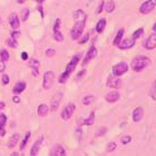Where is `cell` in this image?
I'll return each mask as SVG.
<instances>
[{
    "label": "cell",
    "mask_w": 156,
    "mask_h": 156,
    "mask_svg": "<svg viewBox=\"0 0 156 156\" xmlns=\"http://www.w3.org/2000/svg\"><path fill=\"white\" fill-rule=\"evenodd\" d=\"M80 60H81V54H76V55H74V57L71 59V61H70V62L68 63V66H66V71H64V72L60 75V78H59V83L63 84L68 81V79L70 78L71 73L74 72L75 68H76V66L79 64Z\"/></svg>",
    "instance_id": "obj_1"
},
{
    "label": "cell",
    "mask_w": 156,
    "mask_h": 156,
    "mask_svg": "<svg viewBox=\"0 0 156 156\" xmlns=\"http://www.w3.org/2000/svg\"><path fill=\"white\" fill-rule=\"evenodd\" d=\"M151 64V59L150 58L145 57V55H138L135 57L131 61V68H132L133 71L135 72H141L144 69H146L147 66Z\"/></svg>",
    "instance_id": "obj_2"
},
{
    "label": "cell",
    "mask_w": 156,
    "mask_h": 156,
    "mask_svg": "<svg viewBox=\"0 0 156 156\" xmlns=\"http://www.w3.org/2000/svg\"><path fill=\"white\" fill-rule=\"evenodd\" d=\"M85 23H87V20H76V22L71 29V38L73 40H79L81 38L84 28H85Z\"/></svg>",
    "instance_id": "obj_3"
},
{
    "label": "cell",
    "mask_w": 156,
    "mask_h": 156,
    "mask_svg": "<svg viewBox=\"0 0 156 156\" xmlns=\"http://www.w3.org/2000/svg\"><path fill=\"white\" fill-rule=\"evenodd\" d=\"M156 8V0H145L140 6V12L142 15H150Z\"/></svg>",
    "instance_id": "obj_4"
},
{
    "label": "cell",
    "mask_w": 156,
    "mask_h": 156,
    "mask_svg": "<svg viewBox=\"0 0 156 156\" xmlns=\"http://www.w3.org/2000/svg\"><path fill=\"white\" fill-rule=\"evenodd\" d=\"M127 71H129V64L126 62H119L112 68V74H114L115 76H122Z\"/></svg>",
    "instance_id": "obj_5"
},
{
    "label": "cell",
    "mask_w": 156,
    "mask_h": 156,
    "mask_svg": "<svg viewBox=\"0 0 156 156\" xmlns=\"http://www.w3.org/2000/svg\"><path fill=\"white\" fill-rule=\"evenodd\" d=\"M54 79H55V74L53 71H47L43 74V89L44 90H50L53 87Z\"/></svg>",
    "instance_id": "obj_6"
},
{
    "label": "cell",
    "mask_w": 156,
    "mask_h": 156,
    "mask_svg": "<svg viewBox=\"0 0 156 156\" xmlns=\"http://www.w3.org/2000/svg\"><path fill=\"white\" fill-rule=\"evenodd\" d=\"M75 108H76L75 104H73V103H69L66 108H63V111L61 112V119H62L63 121H69L70 119L72 117L73 113H74Z\"/></svg>",
    "instance_id": "obj_7"
},
{
    "label": "cell",
    "mask_w": 156,
    "mask_h": 156,
    "mask_svg": "<svg viewBox=\"0 0 156 156\" xmlns=\"http://www.w3.org/2000/svg\"><path fill=\"white\" fill-rule=\"evenodd\" d=\"M122 80L120 76H115L114 74H110L108 78V82H106V87H113V89H120L122 87Z\"/></svg>",
    "instance_id": "obj_8"
},
{
    "label": "cell",
    "mask_w": 156,
    "mask_h": 156,
    "mask_svg": "<svg viewBox=\"0 0 156 156\" xmlns=\"http://www.w3.org/2000/svg\"><path fill=\"white\" fill-rule=\"evenodd\" d=\"M60 26H61V19L58 18L53 26V38L57 42H63V40H64V37H63V34L60 31Z\"/></svg>",
    "instance_id": "obj_9"
},
{
    "label": "cell",
    "mask_w": 156,
    "mask_h": 156,
    "mask_svg": "<svg viewBox=\"0 0 156 156\" xmlns=\"http://www.w3.org/2000/svg\"><path fill=\"white\" fill-rule=\"evenodd\" d=\"M96 55H98V49H96L95 47H91V48L89 49V51L87 52V54H85L83 61H82V66H87V63L95 59Z\"/></svg>",
    "instance_id": "obj_10"
},
{
    "label": "cell",
    "mask_w": 156,
    "mask_h": 156,
    "mask_svg": "<svg viewBox=\"0 0 156 156\" xmlns=\"http://www.w3.org/2000/svg\"><path fill=\"white\" fill-rule=\"evenodd\" d=\"M136 43V40L133 39L132 37L131 38H126V39H122V41L120 42V44L117 45V48L121 49V50H127V49L133 48Z\"/></svg>",
    "instance_id": "obj_11"
},
{
    "label": "cell",
    "mask_w": 156,
    "mask_h": 156,
    "mask_svg": "<svg viewBox=\"0 0 156 156\" xmlns=\"http://www.w3.org/2000/svg\"><path fill=\"white\" fill-rule=\"evenodd\" d=\"M62 96H63L62 92H57V93L53 95V98L51 99V111L52 112L57 111V108H59V105H60V103H61Z\"/></svg>",
    "instance_id": "obj_12"
},
{
    "label": "cell",
    "mask_w": 156,
    "mask_h": 156,
    "mask_svg": "<svg viewBox=\"0 0 156 156\" xmlns=\"http://www.w3.org/2000/svg\"><path fill=\"white\" fill-rule=\"evenodd\" d=\"M144 116V108H142V106H137V108H134V111L132 113V119H133V122H141L142 119Z\"/></svg>",
    "instance_id": "obj_13"
},
{
    "label": "cell",
    "mask_w": 156,
    "mask_h": 156,
    "mask_svg": "<svg viewBox=\"0 0 156 156\" xmlns=\"http://www.w3.org/2000/svg\"><path fill=\"white\" fill-rule=\"evenodd\" d=\"M144 47L146 50H153L154 48H156V32H153L147 38L144 43Z\"/></svg>",
    "instance_id": "obj_14"
},
{
    "label": "cell",
    "mask_w": 156,
    "mask_h": 156,
    "mask_svg": "<svg viewBox=\"0 0 156 156\" xmlns=\"http://www.w3.org/2000/svg\"><path fill=\"white\" fill-rule=\"evenodd\" d=\"M50 155H51V156H66V150L63 148V146L61 144H54L53 147L51 148Z\"/></svg>",
    "instance_id": "obj_15"
},
{
    "label": "cell",
    "mask_w": 156,
    "mask_h": 156,
    "mask_svg": "<svg viewBox=\"0 0 156 156\" xmlns=\"http://www.w3.org/2000/svg\"><path fill=\"white\" fill-rule=\"evenodd\" d=\"M121 98V94L119 91L114 90V91H111V92H108L106 95H105V101L108 103H115L116 101H119Z\"/></svg>",
    "instance_id": "obj_16"
},
{
    "label": "cell",
    "mask_w": 156,
    "mask_h": 156,
    "mask_svg": "<svg viewBox=\"0 0 156 156\" xmlns=\"http://www.w3.org/2000/svg\"><path fill=\"white\" fill-rule=\"evenodd\" d=\"M9 23H10V26H11V28L13 29V30H17V29H19V27H20V19H19V17H18V15H17V13L12 12L11 15H10Z\"/></svg>",
    "instance_id": "obj_17"
},
{
    "label": "cell",
    "mask_w": 156,
    "mask_h": 156,
    "mask_svg": "<svg viewBox=\"0 0 156 156\" xmlns=\"http://www.w3.org/2000/svg\"><path fill=\"white\" fill-rule=\"evenodd\" d=\"M26 87H27V84H26V82L24 81H19L16 83L15 87H13V93L15 94H21L22 92H23L24 90H26Z\"/></svg>",
    "instance_id": "obj_18"
},
{
    "label": "cell",
    "mask_w": 156,
    "mask_h": 156,
    "mask_svg": "<svg viewBox=\"0 0 156 156\" xmlns=\"http://www.w3.org/2000/svg\"><path fill=\"white\" fill-rule=\"evenodd\" d=\"M94 122H95V112H91L90 115L87 119L85 120H82L81 121V125H87V126H91L93 125Z\"/></svg>",
    "instance_id": "obj_19"
},
{
    "label": "cell",
    "mask_w": 156,
    "mask_h": 156,
    "mask_svg": "<svg viewBox=\"0 0 156 156\" xmlns=\"http://www.w3.org/2000/svg\"><path fill=\"white\" fill-rule=\"evenodd\" d=\"M124 32H125V30H124V28H121L120 30L117 31L116 36H115L114 40H113V45H114V47H117V45L120 44V42L122 41V39H123Z\"/></svg>",
    "instance_id": "obj_20"
},
{
    "label": "cell",
    "mask_w": 156,
    "mask_h": 156,
    "mask_svg": "<svg viewBox=\"0 0 156 156\" xmlns=\"http://www.w3.org/2000/svg\"><path fill=\"white\" fill-rule=\"evenodd\" d=\"M105 27H106V19L105 18L100 19V20L98 21V23H96L95 31L98 33H102L103 31L105 30Z\"/></svg>",
    "instance_id": "obj_21"
},
{
    "label": "cell",
    "mask_w": 156,
    "mask_h": 156,
    "mask_svg": "<svg viewBox=\"0 0 156 156\" xmlns=\"http://www.w3.org/2000/svg\"><path fill=\"white\" fill-rule=\"evenodd\" d=\"M41 143H42V138L41 140H38V141L33 144L32 148H31V152H30V155L31 156H36L38 155V153H39V150L40 147H41Z\"/></svg>",
    "instance_id": "obj_22"
},
{
    "label": "cell",
    "mask_w": 156,
    "mask_h": 156,
    "mask_svg": "<svg viewBox=\"0 0 156 156\" xmlns=\"http://www.w3.org/2000/svg\"><path fill=\"white\" fill-rule=\"evenodd\" d=\"M73 18L75 20H87V15L82 9H78L73 13Z\"/></svg>",
    "instance_id": "obj_23"
},
{
    "label": "cell",
    "mask_w": 156,
    "mask_h": 156,
    "mask_svg": "<svg viewBox=\"0 0 156 156\" xmlns=\"http://www.w3.org/2000/svg\"><path fill=\"white\" fill-rule=\"evenodd\" d=\"M19 134H13V135L10 137V140H9V142H8V147L9 148H12V147H15L16 145H17V143H18V141H19Z\"/></svg>",
    "instance_id": "obj_24"
},
{
    "label": "cell",
    "mask_w": 156,
    "mask_h": 156,
    "mask_svg": "<svg viewBox=\"0 0 156 156\" xmlns=\"http://www.w3.org/2000/svg\"><path fill=\"white\" fill-rule=\"evenodd\" d=\"M48 113H49L48 105H45V104L39 105V108H38V115H39V116H45Z\"/></svg>",
    "instance_id": "obj_25"
},
{
    "label": "cell",
    "mask_w": 156,
    "mask_h": 156,
    "mask_svg": "<svg viewBox=\"0 0 156 156\" xmlns=\"http://www.w3.org/2000/svg\"><path fill=\"white\" fill-rule=\"evenodd\" d=\"M115 7H116L115 6V2L113 0H111V1H108V2H106L104 5V9L108 13H112L115 10Z\"/></svg>",
    "instance_id": "obj_26"
},
{
    "label": "cell",
    "mask_w": 156,
    "mask_h": 156,
    "mask_svg": "<svg viewBox=\"0 0 156 156\" xmlns=\"http://www.w3.org/2000/svg\"><path fill=\"white\" fill-rule=\"evenodd\" d=\"M94 100H95V96L94 95H87L82 99V103L84 105H90L94 102Z\"/></svg>",
    "instance_id": "obj_27"
},
{
    "label": "cell",
    "mask_w": 156,
    "mask_h": 156,
    "mask_svg": "<svg viewBox=\"0 0 156 156\" xmlns=\"http://www.w3.org/2000/svg\"><path fill=\"white\" fill-rule=\"evenodd\" d=\"M143 34H144V28H138L137 30H135L134 32H133L132 38H133V39L137 40V39H140Z\"/></svg>",
    "instance_id": "obj_28"
},
{
    "label": "cell",
    "mask_w": 156,
    "mask_h": 156,
    "mask_svg": "<svg viewBox=\"0 0 156 156\" xmlns=\"http://www.w3.org/2000/svg\"><path fill=\"white\" fill-rule=\"evenodd\" d=\"M150 96L151 99L154 100V101H156V80L153 82V84H152V87H151L150 90Z\"/></svg>",
    "instance_id": "obj_29"
},
{
    "label": "cell",
    "mask_w": 156,
    "mask_h": 156,
    "mask_svg": "<svg viewBox=\"0 0 156 156\" xmlns=\"http://www.w3.org/2000/svg\"><path fill=\"white\" fill-rule=\"evenodd\" d=\"M9 58H10L9 53H8V51H7L6 49H1V50H0V59H1V60L6 62V61L9 60Z\"/></svg>",
    "instance_id": "obj_30"
},
{
    "label": "cell",
    "mask_w": 156,
    "mask_h": 156,
    "mask_svg": "<svg viewBox=\"0 0 156 156\" xmlns=\"http://www.w3.org/2000/svg\"><path fill=\"white\" fill-rule=\"evenodd\" d=\"M29 16H30V11L28 8H24V9L21 10V21H27Z\"/></svg>",
    "instance_id": "obj_31"
},
{
    "label": "cell",
    "mask_w": 156,
    "mask_h": 156,
    "mask_svg": "<svg viewBox=\"0 0 156 156\" xmlns=\"http://www.w3.org/2000/svg\"><path fill=\"white\" fill-rule=\"evenodd\" d=\"M30 136H31V133L30 132H27V133H26V135H24V138L22 140V142H21L20 150H23L24 147H26V145H27V143H28V141H29Z\"/></svg>",
    "instance_id": "obj_32"
},
{
    "label": "cell",
    "mask_w": 156,
    "mask_h": 156,
    "mask_svg": "<svg viewBox=\"0 0 156 156\" xmlns=\"http://www.w3.org/2000/svg\"><path fill=\"white\" fill-rule=\"evenodd\" d=\"M7 123V116L3 113H0V129H3Z\"/></svg>",
    "instance_id": "obj_33"
},
{
    "label": "cell",
    "mask_w": 156,
    "mask_h": 156,
    "mask_svg": "<svg viewBox=\"0 0 156 156\" xmlns=\"http://www.w3.org/2000/svg\"><path fill=\"white\" fill-rule=\"evenodd\" d=\"M29 66H30L31 69H39L40 66V62L36 59H30L29 61Z\"/></svg>",
    "instance_id": "obj_34"
},
{
    "label": "cell",
    "mask_w": 156,
    "mask_h": 156,
    "mask_svg": "<svg viewBox=\"0 0 156 156\" xmlns=\"http://www.w3.org/2000/svg\"><path fill=\"white\" fill-rule=\"evenodd\" d=\"M7 44L9 45L10 48L16 49L17 47H18V41H17L16 39H13V38H9V39L7 40Z\"/></svg>",
    "instance_id": "obj_35"
},
{
    "label": "cell",
    "mask_w": 156,
    "mask_h": 156,
    "mask_svg": "<svg viewBox=\"0 0 156 156\" xmlns=\"http://www.w3.org/2000/svg\"><path fill=\"white\" fill-rule=\"evenodd\" d=\"M106 132H108V129H106L105 126H102V127H100V129L95 132V136H96V137H100V136H104Z\"/></svg>",
    "instance_id": "obj_36"
},
{
    "label": "cell",
    "mask_w": 156,
    "mask_h": 156,
    "mask_svg": "<svg viewBox=\"0 0 156 156\" xmlns=\"http://www.w3.org/2000/svg\"><path fill=\"white\" fill-rule=\"evenodd\" d=\"M116 147H117V145L115 142H110L108 144V146H106V151L111 153V152H114V151L116 150Z\"/></svg>",
    "instance_id": "obj_37"
},
{
    "label": "cell",
    "mask_w": 156,
    "mask_h": 156,
    "mask_svg": "<svg viewBox=\"0 0 156 156\" xmlns=\"http://www.w3.org/2000/svg\"><path fill=\"white\" fill-rule=\"evenodd\" d=\"M131 141H132V137H131L129 135H124V136H122V137H121V143H122V144H124V145L131 143Z\"/></svg>",
    "instance_id": "obj_38"
},
{
    "label": "cell",
    "mask_w": 156,
    "mask_h": 156,
    "mask_svg": "<svg viewBox=\"0 0 156 156\" xmlns=\"http://www.w3.org/2000/svg\"><path fill=\"white\" fill-rule=\"evenodd\" d=\"M89 39H90V33H85L83 38H81V39L79 40V44H84V43H87V42L89 41Z\"/></svg>",
    "instance_id": "obj_39"
},
{
    "label": "cell",
    "mask_w": 156,
    "mask_h": 156,
    "mask_svg": "<svg viewBox=\"0 0 156 156\" xmlns=\"http://www.w3.org/2000/svg\"><path fill=\"white\" fill-rule=\"evenodd\" d=\"M104 5H105V1H104V0L100 1L99 6H98V9H96V13H98V15H100V13H101V12L103 11V9H104Z\"/></svg>",
    "instance_id": "obj_40"
},
{
    "label": "cell",
    "mask_w": 156,
    "mask_h": 156,
    "mask_svg": "<svg viewBox=\"0 0 156 156\" xmlns=\"http://www.w3.org/2000/svg\"><path fill=\"white\" fill-rule=\"evenodd\" d=\"M10 34H11V38H13V39L17 40L19 37L21 36V32H20V31H18V30H12Z\"/></svg>",
    "instance_id": "obj_41"
},
{
    "label": "cell",
    "mask_w": 156,
    "mask_h": 156,
    "mask_svg": "<svg viewBox=\"0 0 156 156\" xmlns=\"http://www.w3.org/2000/svg\"><path fill=\"white\" fill-rule=\"evenodd\" d=\"M45 54H47V57L52 58V57H54V54H55V50H54V49H48V50L45 51Z\"/></svg>",
    "instance_id": "obj_42"
},
{
    "label": "cell",
    "mask_w": 156,
    "mask_h": 156,
    "mask_svg": "<svg viewBox=\"0 0 156 156\" xmlns=\"http://www.w3.org/2000/svg\"><path fill=\"white\" fill-rule=\"evenodd\" d=\"M75 135H76V137H78L79 141H81V136H82V129H81V127H78V129L75 131Z\"/></svg>",
    "instance_id": "obj_43"
},
{
    "label": "cell",
    "mask_w": 156,
    "mask_h": 156,
    "mask_svg": "<svg viewBox=\"0 0 156 156\" xmlns=\"http://www.w3.org/2000/svg\"><path fill=\"white\" fill-rule=\"evenodd\" d=\"M9 83V76L7 74H3L2 75V84L3 85H7V84Z\"/></svg>",
    "instance_id": "obj_44"
},
{
    "label": "cell",
    "mask_w": 156,
    "mask_h": 156,
    "mask_svg": "<svg viewBox=\"0 0 156 156\" xmlns=\"http://www.w3.org/2000/svg\"><path fill=\"white\" fill-rule=\"evenodd\" d=\"M6 70V64H5V61H2L0 59V72H3Z\"/></svg>",
    "instance_id": "obj_45"
},
{
    "label": "cell",
    "mask_w": 156,
    "mask_h": 156,
    "mask_svg": "<svg viewBox=\"0 0 156 156\" xmlns=\"http://www.w3.org/2000/svg\"><path fill=\"white\" fill-rule=\"evenodd\" d=\"M85 73H87V71H85L84 69L82 70V71H80V72H79V74L76 75V80H80L82 76H84V74H85Z\"/></svg>",
    "instance_id": "obj_46"
},
{
    "label": "cell",
    "mask_w": 156,
    "mask_h": 156,
    "mask_svg": "<svg viewBox=\"0 0 156 156\" xmlns=\"http://www.w3.org/2000/svg\"><path fill=\"white\" fill-rule=\"evenodd\" d=\"M38 10H39V12H40V15H41V17L43 18V17H44V12H43V9H42L41 3H39V6H38Z\"/></svg>",
    "instance_id": "obj_47"
},
{
    "label": "cell",
    "mask_w": 156,
    "mask_h": 156,
    "mask_svg": "<svg viewBox=\"0 0 156 156\" xmlns=\"http://www.w3.org/2000/svg\"><path fill=\"white\" fill-rule=\"evenodd\" d=\"M32 73H33V76L38 78L39 76V69H32Z\"/></svg>",
    "instance_id": "obj_48"
},
{
    "label": "cell",
    "mask_w": 156,
    "mask_h": 156,
    "mask_svg": "<svg viewBox=\"0 0 156 156\" xmlns=\"http://www.w3.org/2000/svg\"><path fill=\"white\" fill-rule=\"evenodd\" d=\"M21 58H22V60H28V53L27 52H22V53H21Z\"/></svg>",
    "instance_id": "obj_49"
},
{
    "label": "cell",
    "mask_w": 156,
    "mask_h": 156,
    "mask_svg": "<svg viewBox=\"0 0 156 156\" xmlns=\"http://www.w3.org/2000/svg\"><path fill=\"white\" fill-rule=\"evenodd\" d=\"M12 101H13L15 103H17V104H18V103H20V99H19L18 96H15V98L12 99Z\"/></svg>",
    "instance_id": "obj_50"
},
{
    "label": "cell",
    "mask_w": 156,
    "mask_h": 156,
    "mask_svg": "<svg viewBox=\"0 0 156 156\" xmlns=\"http://www.w3.org/2000/svg\"><path fill=\"white\" fill-rule=\"evenodd\" d=\"M5 106H6V104H5V103H3V102H0V111H1L2 108H5Z\"/></svg>",
    "instance_id": "obj_51"
},
{
    "label": "cell",
    "mask_w": 156,
    "mask_h": 156,
    "mask_svg": "<svg viewBox=\"0 0 156 156\" xmlns=\"http://www.w3.org/2000/svg\"><path fill=\"white\" fill-rule=\"evenodd\" d=\"M5 134H6V131H5V129H0V135L3 136Z\"/></svg>",
    "instance_id": "obj_52"
},
{
    "label": "cell",
    "mask_w": 156,
    "mask_h": 156,
    "mask_svg": "<svg viewBox=\"0 0 156 156\" xmlns=\"http://www.w3.org/2000/svg\"><path fill=\"white\" fill-rule=\"evenodd\" d=\"M153 31H154V32H156V22L153 24Z\"/></svg>",
    "instance_id": "obj_53"
},
{
    "label": "cell",
    "mask_w": 156,
    "mask_h": 156,
    "mask_svg": "<svg viewBox=\"0 0 156 156\" xmlns=\"http://www.w3.org/2000/svg\"><path fill=\"white\" fill-rule=\"evenodd\" d=\"M24 1H26V0H17V2L18 3H23Z\"/></svg>",
    "instance_id": "obj_54"
},
{
    "label": "cell",
    "mask_w": 156,
    "mask_h": 156,
    "mask_svg": "<svg viewBox=\"0 0 156 156\" xmlns=\"http://www.w3.org/2000/svg\"><path fill=\"white\" fill-rule=\"evenodd\" d=\"M43 1H44V0H37V2L38 3H42Z\"/></svg>",
    "instance_id": "obj_55"
},
{
    "label": "cell",
    "mask_w": 156,
    "mask_h": 156,
    "mask_svg": "<svg viewBox=\"0 0 156 156\" xmlns=\"http://www.w3.org/2000/svg\"><path fill=\"white\" fill-rule=\"evenodd\" d=\"M11 155H13V156H17V155H19V154H18V153H16V152H15V153H12Z\"/></svg>",
    "instance_id": "obj_56"
},
{
    "label": "cell",
    "mask_w": 156,
    "mask_h": 156,
    "mask_svg": "<svg viewBox=\"0 0 156 156\" xmlns=\"http://www.w3.org/2000/svg\"><path fill=\"white\" fill-rule=\"evenodd\" d=\"M0 22H1V21H0Z\"/></svg>",
    "instance_id": "obj_57"
}]
</instances>
